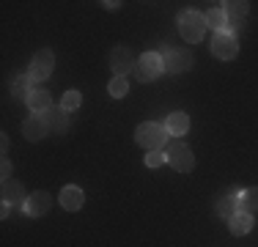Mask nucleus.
<instances>
[{
    "label": "nucleus",
    "mask_w": 258,
    "mask_h": 247,
    "mask_svg": "<svg viewBox=\"0 0 258 247\" xmlns=\"http://www.w3.org/2000/svg\"><path fill=\"white\" fill-rule=\"evenodd\" d=\"M0 201L9 203V206H14V203H25V201H28V193H25V187H22V181H17V178H9V181H3V190H0Z\"/></svg>",
    "instance_id": "nucleus-11"
},
{
    "label": "nucleus",
    "mask_w": 258,
    "mask_h": 247,
    "mask_svg": "<svg viewBox=\"0 0 258 247\" xmlns=\"http://www.w3.org/2000/svg\"><path fill=\"white\" fill-rule=\"evenodd\" d=\"M220 9L225 11V20L239 28L242 20L247 17V11H250V3L247 0H225V3H220Z\"/></svg>",
    "instance_id": "nucleus-13"
},
{
    "label": "nucleus",
    "mask_w": 258,
    "mask_h": 247,
    "mask_svg": "<svg viewBox=\"0 0 258 247\" xmlns=\"http://www.w3.org/2000/svg\"><path fill=\"white\" fill-rule=\"evenodd\" d=\"M159 74H165L162 55L159 52H143L140 55L138 64H135V77H138L140 83H151V80H157Z\"/></svg>",
    "instance_id": "nucleus-5"
},
{
    "label": "nucleus",
    "mask_w": 258,
    "mask_h": 247,
    "mask_svg": "<svg viewBox=\"0 0 258 247\" xmlns=\"http://www.w3.org/2000/svg\"><path fill=\"white\" fill-rule=\"evenodd\" d=\"M228 231L233 233V236H244V233H250V231H253V214L236 212V214L228 220Z\"/></svg>",
    "instance_id": "nucleus-17"
},
{
    "label": "nucleus",
    "mask_w": 258,
    "mask_h": 247,
    "mask_svg": "<svg viewBox=\"0 0 258 247\" xmlns=\"http://www.w3.org/2000/svg\"><path fill=\"white\" fill-rule=\"evenodd\" d=\"M0 176H3V181H9V178H11V162H9V159H3V168H0Z\"/></svg>",
    "instance_id": "nucleus-25"
},
{
    "label": "nucleus",
    "mask_w": 258,
    "mask_h": 247,
    "mask_svg": "<svg viewBox=\"0 0 258 247\" xmlns=\"http://www.w3.org/2000/svg\"><path fill=\"white\" fill-rule=\"evenodd\" d=\"M11 94H14L17 102H28L30 94H33V80H30L28 74H20V77L11 83Z\"/></svg>",
    "instance_id": "nucleus-19"
},
{
    "label": "nucleus",
    "mask_w": 258,
    "mask_h": 247,
    "mask_svg": "<svg viewBox=\"0 0 258 247\" xmlns=\"http://www.w3.org/2000/svg\"><path fill=\"white\" fill-rule=\"evenodd\" d=\"M165 129H168L173 138H181V135H187V132H189V115L181 113V110L170 113L168 118H165Z\"/></svg>",
    "instance_id": "nucleus-16"
},
{
    "label": "nucleus",
    "mask_w": 258,
    "mask_h": 247,
    "mask_svg": "<svg viewBox=\"0 0 258 247\" xmlns=\"http://www.w3.org/2000/svg\"><path fill=\"white\" fill-rule=\"evenodd\" d=\"M204 20H206V28H212L214 33H220V30L228 28V20H225V11L223 9H209L204 14Z\"/></svg>",
    "instance_id": "nucleus-21"
},
{
    "label": "nucleus",
    "mask_w": 258,
    "mask_h": 247,
    "mask_svg": "<svg viewBox=\"0 0 258 247\" xmlns=\"http://www.w3.org/2000/svg\"><path fill=\"white\" fill-rule=\"evenodd\" d=\"M80 104H83V94L80 91H66L63 99H60V107L66 110V113H72V110H77Z\"/></svg>",
    "instance_id": "nucleus-23"
},
{
    "label": "nucleus",
    "mask_w": 258,
    "mask_h": 247,
    "mask_svg": "<svg viewBox=\"0 0 258 247\" xmlns=\"http://www.w3.org/2000/svg\"><path fill=\"white\" fill-rule=\"evenodd\" d=\"M28 107L33 110V115H44L52 107V94L44 88H33V94L28 99Z\"/></svg>",
    "instance_id": "nucleus-15"
},
{
    "label": "nucleus",
    "mask_w": 258,
    "mask_h": 247,
    "mask_svg": "<svg viewBox=\"0 0 258 247\" xmlns=\"http://www.w3.org/2000/svg\"><path fill=\"white\" fill-rule=\"evenodd\" d=\"M102 6H104V9H107V11H113V9H118L121 3H118V0H104Z\"/></svg>",
    "instance_id": "nucleus-26"
},
{
    "label": "nucleus",
    "mask_w": 258,
    "mask_h": 247,
    "mask_svg": "<svg viewBox=\"0 0 258 247\" xmlns=\"http://www.w3.org/2000/svg\"><path fill=\"white\" fill-rule=\"evenodd\" d=\"M162 55V66H165V72H170V74H181V72H189L192 69V52L189 49H165V52H159Z\"/></svg>",
    "instance_id": "nucleus-7"
},
{
    "label": "nucleus",
    "mask_w": 258,
    "mask_h": 247,
    "mask_svg": "<svg viewBox=\"0 0 258 247\" xmlns=\"http://www.w3.org/2000/svg\"><path fill=\"white\" fill-rule=\"evenodd\" d=\"M212 55L220 60H233L239 55V41H236V28H225L214 33L212 39Z\"/></svg>",
    "instance_id": "nucleus-3"
},
{
    "label": "nucleus",
    "mask_w": 258,
    "mask_h": 247,
    "mask_svg": "<svg viewBox=\"0 0 258 247\" xmlns=\"http://www.w3.org/2000/svg\"><path fill=\"white\" fill-rule=\"evenodd\" d=\"M107 91H110V96H113V99H124L129 94V80L126 77H113V80H110V85H107Z\"/></svg>",
    "instance_id": "nucleus-22"
},
{
    "label": "nucleus",
    "mask_w": 258,
    "mask_h": 247,
    "mask_svg": "<svg viewBox=\"0 0 258 247\" xmlns=\"http://www.w3.org/2000/svg\"><path fill=\"white\" fill-rule=\"evenodd\" d=\"M85 203V193L83 187H75V184H66L63 190H60V206L66 209V212H80Z\"/></svg>",
    "instance_id": "nucleus-10"
},
{
    "label": "nucleus",
    "mask_w": 258,
    "mask_h": 247,
    "mask_svg": "<svg viewBox=\"0 0 258 247\" xmlns=\"http://www.w3.org/2000/svg\"><path fill=\"white\" fill-rule=\"evenodd\" d=\"M135 55L132 49H129L126 44H118L113 47V52H110V69L115 72V77H126L129 72H135Z\"/></svg>",
    "instance_id": "nucleus-8"
},
{
    "label": "nucleus",
    "mask_w": 258,
    "mask_h": 247,
    "mask_svg": "<svg viewBox=\"0 0 258 247\" xmlns=\"http://www.w3.org/2000/svg\"><path fill=\"white\" fill-rule=\"evenodd\" d=\"M9 209H11V206H9V203H3V209H0V217H3V220H6V217H9Z\"/></svg>",
    "instance_id": "nucleus-28"
},
{
    "label": "nucleus",
    "mask_w": 258,
    "mask_h": 247,
    "mask_svg": "<svg viewBox=\"0 0 258 247\" xmlns=\"http://www.w3.org/2000/svg\"><path fill=\"white\" fill-rule=\"evenodd\" d=\"M179 33L187 44H198L206 36V20L201 11H181L179 14Z\"/></svg>",
    "instance_id": "nucleus-2"
},
{
    "label": "nucleus",
    "mask_w": 258,
    "mask_h": 247,
    "mask_svg": "<svg viewBox=\"0 0 258 247\" xmlns=\"http://www.w3.org/2000/svg\"><path fill=\"white\" fill-rule=\"evenodd\" d=\"M239 212H247V214L258 212V187H250L244 193H239Z\"/></svg>",
    "instance_id": "nucleus-20"
},
{
    "label": "nucleus",
    "mask_w": 258,
    "mask_h": 247,
    "mask_svg": "<svg viewBox=\"0 0 258 247\" xmlns=\"http://www.w3.org/2000/svg\"><path fill=\"white\" fill-rule=\"evenodd\" d=\"M236 212H239V193H236V190L228 193V195H223L217 203H214V214L223 217V220H231Z\"/></svg>",
    "instance_id": "nucleus-14"
},
{
    "label": "nucleus",
    "mask_w": 258,
    "mask_h": 247,
    "mask_svg": "<svg viewBox=\"0 0 258 247\" xmlns=\"http://www.w3.org/2000/svg\"><path fill=\"white\" fill-rule=\"evenodd\" d=\"M135 140H138V146H143L146 151H165V146L170 143V132L165 129V124L143 121L135 129Z\"/></svg>",
    "instance_id": "nucleus-1"
},
{
    "label": "nucleus",
    "mask_w": 258,
    "mask_h": 247,
    "mask_svg": "<svg viewBox=\"0 0 258 247\" xmlns=\"http://www.w3.org/2000/svg\"><path fill=\"white\" fill-rule=\"evenodd\" d=\"M0 138H3V140H0V151L6 154V148H9V135H0Z\"/></svg>",
    "instance_id": "nucleus-27"
},
{
    "label": "nucleus",
    "mask_w": 258,
    "mask_h": 247,
    "mask_svg": "<svg viewBox=\"0 0 258 247\" xmlns=\"http://www.w3.org/2000/svg\"><path fill=\"white\" fill-rule=\"evenodd\" d=\"M47 132H50V127L44 124L41 115H30V118H25V124H22V138H28L30 143H39L41 138H47Z\"/></svg>",
    "instance_id": "nucleus-12"
},
{
    "label": "nucleus",
    "mask_w": 258,
    "mask_h": 247,
    "mask_svg": "<svg viewBox=\"0 0 258 247\" xmlns=\"http://www.w3.org/2000/svg\"><path fill=\"white\" fill-rule=\"evenodd\" d=\"M165 154H168V162L173 170L179 173H189L195 168V157H192V148H187L179 138H173L168 146H165Z\"/></svg>",
    "instance_id": "nucleus-4"
},
{
    "label": "nucleus",
    "mask_w": 258,
    "mask_h": 247,
    "mask_svg": "<svg viewBox=\"0 0 258 247\" xmlns=\"http://www.w3.org/2000/svg\"><path fill=\"white\" fill-rule=\"evenodd\" d=\"M22 209H25L28 217H44L52 209V195L47 193V190H36V193L28 195V201L22 203Z\"/></svg>",
    "instance_id": "nucleus-9"
},
{
    "label": "nucleus",
    "mask_w": 258,
    "mask_h": 247,
    "mask_svg": "<svg viewBox=\"0 0 258 247\" xmlns=\"http://www.w3.org/2000/svg\"><path fill=\"white\" fill-rule=\"evenodd\" d=\"M52 66H55L52 49H39V52L33 55V60H30V66H28V77L33 80V83H44L52 74Z\"/></svg>",
    "instance_id": "nucleus-6"
},
{
    "label": "nucleus",
    "mask_w": 258,
    "mask_h": 247,
    "mask_svg": "<svg viewBox=\"0 0 258 247\" xmlns=\"http://www.w3.org/2000/svg\"><path fill=\"white\" fill-rule=\"evenodd\" d=\"M168 162V154L165 151H146V165L149 168H159V165Z\"/></svg>",
    "instance_id": "nucleus-24"
},
{
    "label": "nucleus",
    "mask_w": 258,
    "mask_h": 247,
    "mask_svg": "<svg viewBox=\"0 0 258 247\" xmlns=\"http://www.w3.org/2000/svg\"><path fill=\"white\" fill-rule=\"evenodd\" d=\"M41 118H44V124H47L50 129H58V132H66V127H69L66 110H63V107H55V104H52L50 110H47L44 115H41Z\"/></svg>",
    "instance_id": "nucleus-18"
}]
</instances>
